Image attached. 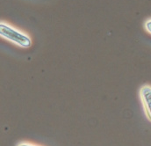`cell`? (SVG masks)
<instances>
[{"mask_svg":"<svg viewBox=\"0 0 151 146\" xmlns=\"http://www.w3.org/2000/svg\"><path fill=\"white\" fill-rule=\"evenodd\" d=\"M144 27H145V29H146V31H147L149 34H150L151 35V19L150 20H148L145 22V24H144Z\"/></svg>","mask_w":151,"mask_h":146,"instance_id":"obj_3","label":"cell"},{"mask_svg":"<svg viewBox=\"0 0 151 146\" xmlns=\"http://www.w3.org/2000/svg\"><path fill=\"white\" fill-rule=\"evenodd\" d=\"M139 96L148 120L151 121V85H144L139 90Z\"/></svg>","mask_w":151,"mask_h":146,"instance_id":"obj_2","label":"cell"},{"mask_svg":"<svg viewBox=\"0 0 151 146\" xmlns=\"http://www.w3.org/2000/svg\"><path fill=\"white\" fill-rule=\"evenodd\" d=\"M17 146H41L39 145H35V144H33V143H30V142H21V143H19Z\"/></svg>","mask_w":151,"mask_h":146,"instance_id":"obj_4","label":"cell"},{"mask_svg":"<svg viewBox=\"0 0 151 146\" xmlns=\"http://www.w3.org/2000/svg\"><path fill=\"white\" fill-rule=\"evenodd\" d=\"M0 35L3 39L23 48H28L32 46V40L27 34L4 22L0 24Z\"/></svg>","mask_w":151,"mask_h":146,"instance_id":"obj_1","label":"cell"}]
</instances>
